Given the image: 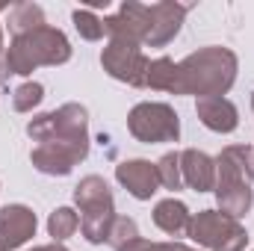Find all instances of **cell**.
Listing matches in <instances>:
<instances>
[{
	"mask_svg": "<svg viewBox=\"0 0 254 251\" xmlns=\"http://www.w3.org/2000/svg\"><path fill=\"white\" fill-rule=\"evenodd\" d=\"M80 228V216L71 207H57L48 219V234L54 237V243H65L68 237H74Z\"/></svg>",
	"mask_w": 254,
	"mask_h": 251,
	"instance_id": "obj_19",
	"label": "cell"
},
{
	"mask_svg": "<svg viewBox=\"0 0 254 251\" xmlns=\"http://www.w3.org/2000/svg\"><path fill=\"white\" fill-rule=\"evenodd\" d=\"M6 54H3V27H0V60H3Z\"/></svg>",
	"mask_w": 254,
	"mask_h": 251,
	"instance_id": "obj_26",
	"label": "cell"
},
{
	"mask_svg": "<svg viewBox=\"0 0 254 251\" xmlns=\"http://www.w3.org/2000/svg\"><path fill=\"white\" fill-rule=\"evenodd\" d=\"M127 130L133 139L145 142V145H157V142H178L181 136V119L169 104L160 101H145L136 104L127 113Z\"/></svg>",
	"mask_w": 254,
	"mask_h": 251,
	"instance_id": "obj_6",
	"label": "cell"
},
{
	"mask_svg": "<svg viewBox=\"0 0 254 251\" xmlns=\"http://www.w3.org/2000/svg\"><path fill=\"white\" fill-rule=\"evenodd\" d=\"M237 54L219 45L201 48L178 63V89L175 95H195L201 98H225V92L237 80Z\"/></svg>",
	"mask_w": 254,
	"mask_h": 251,
	"instance_id": "obj_1",
	"label": "cell"
},
{
	"mask_svg": "<svg viewBox=\"0 0 254 251\" xmlns=\"http://www.w3.org/2000/svg\"><path fill=\"white\" fill-rule=\"evenodd\" d=\"M42 101H45V86L36 83V80L21 83V86L15 89V95H12V107H15L18 113H33Z\"/></svg>",
	"mask_w": 254,
	"mask_h": 251,
	"instance_id": "obj_21",
	"label": "cell"
},
{
	"mask_svg": "<svg viewBox=\"0 0 254 251\" xmlns=\"http://www.w3.org/2000/svg\"><path fill=\"white\" fill-rule=\"evenodd\" d=\"M116 181L139 201H148L151 195H157L160 189V175H157V163L148 160H125L116 166Z\"/></svg>",
	"mask_w": 254,
	"mask_h": 251,
	"instance_id": "obj_12",
	"label": "cell"
},
{
	"mask_svg": "<svg viewBox=\"0 0 254 251\" xmlns=\"http://www.w3.org/2000/svg\"><path fill=\"white\" fill-rule=\"evenodd\" d=\"M101 65H104V71H107L113 80H122L127 86L142 89V86H145V77H148L151 60L142 54L139 45L122 42V39H110V45H107L104 54H101Z\"/></svg>",
	"mask_w": 254,
	"mask_h": 251,
	"instance_id": "obj_7",
	"label": "cell"
},
{
	"mask_svg": "<svg viewBox=\"0 0 254 251\" xmlns=\"http://www.w3.org/2000/svg\"><path fill=\"white\" fill-rule=\"evenodd\" d=\"M181 175L190 189L210 192L216 187V160L198 148H187V151H181Z\"/></svg>",
	"mask_w": 254,
	"mask_h": 251,
	"instance_id": "obj_13",
	"label": "cell"
},
{
	"mask_svg": "<svg viewBox=\"0 0 254 251\" xmlns=\"http://www.w3.org/2000/svg\"><path fill=\"white\" fill-rule=\"evenodd\" d=\"M27 133L42 145V142H71V145H89V116L86 107L80 104H63L54 113L36 116Z\"/></svg>",
	"mask_w": 254,
	"mask_h": 251,
	"instance_id": "obj_4",
	"label": "cell"
},
{
	"mask_svg": "<svg viewBox=\"0 0 254 251\" xmlns=\"http://www.w3.org/2000/svg\"><path fill=\"white\" fill-rule=\"evenodd\" d=\"M139 237V228H136V222L133 219H127V216H116V222H113V231H110V246L119 251L125 249L127 243H133Z\"/></svg>",
	"mask_w": 254,
	"mask_h": 251,
	"instance_id": "obj_23",
	"label": "cell"
},
{
	"mask_svg": "<svg viewBox=\"0 0 254 251\" xmlns=\"http://www.w3.org/2000/svg\"><path fill=\"white\" fill-rule=\"evenodd\" d=\"M89 157V145H71V142H42L33 148L30 160L42 175H54L65 178L74 172L77 163H83Z\"/></svg>",
	"mask_w": 254,
	"mask_h": 251,
	"instance_id": "obj_8",
	"label": "cell"
},
{
	"mask_svg": "<svg viewBox=\"0 0 254 251\" xmlns=\"http://www.w3.org/2000/svg\"><path fill=\"white\" fill-rule=\"evenodd\" d=\"M201 125L213 133H234L240 127V110L228 98H201L195 104Z\"/></svg>",
	"mask_w": 254,
	"mask_h": 251,
	"instance_id": "obj_14",
	"label": "cell"
},
{
	"mask_svg": "<svg viewBox=\"0 0 254 251\" xmlns=\"http://www.w3.org/2000/svg\"><path fill=\"white\" fill-rule=\"evenodd\" d=\"M151 9V33L145 39L148 48H163L169 45L178 33H181V24L187 18V6L184 3H175V0H163V3H154L148 6Z\"/></svg>",
	"mask_w": 254,
	"mask_h": 251,
	"instance_id": "obj_11",
	"label": "cell"
},
{
	"mask_svg": "<svg viewBox=\"0 0 254 251\" xmlns=\"http://www.w3.org/2000/svg\"><path fill=\"white\" fill-rule=\"evenodd\" d=\"M33 251H36V249H33Z\"/></svg>",
	"mask_w": 254,
	"mask_h": 251,
	"instance_id": "obj_28",
	"label": "cell"
},
{
	"mask_svg": "<svg viewBox=\"0 0 254 251\" xmlns=\"http://www.w3.org/2000/svg\"><path fill=\"white\" fill-rule=\"evenodd\" d=\"M74 27H77V33L86 39V42H98V39H104V18H98L92 9H74Z\"/></svg>",
	"mask_w": 254,
	"mask_h": 251,
	"instance_id": "obj_22",
	"label": "cell"
},
{
	"mask_svg": "<svg viewBox=\"0 0 254 251\" xmlns=\"http://www.w3.org/2000/svg\"><path fill=\"white\" fill-rule=\"evenodd\" d=\"M39 219L27 204H9L0 210V251H15L36 237Z\"/></svg>",
	"mask_w": 254,
	"mask_h": 251,
	"instance_id": "obj_10",
	"label": "cell"
},
{
	"mask_svg": "<svg viewBox=\"0 0 254 251\" xmlns=\"http://www.w3.org/2000/svg\"><path fill=\"white\" fill-rule=\"evenodd\" d=\"M145 86L151 89H160V92H172L178 89V63H172L169 57H160L148 65V77H145Z\"/></svg>",
	"mask_w": 254,
	"mask_h": 251,
	"instance_id": "obj_18",
	"label": "cell"
},
{
	"mask_svg": "<svg viewBox=\"0 0 254 251\" xmlns=\"http://www.w3.org/2000/svg\"><path fill=\"white\" fill-rule=\"evenodd\" d=\"M119 251H195V249L184 246V243H148V240L136 237L133 243H127L125 249H119Z\"/></svg>",
	"mask_w": 254,
	"mask_h": 251,
	"instance_id": "obj_24",
	"label": "cell"
},
{
	"mask_svg": "<svg viewBox=\"0 0 254 251\" xmlns=\"http://www.w3.org/2000/svg\"><path fill=\"white\" fill-rule=\"evenodd\" d=\"M74 204L80 207V213L101 210V207H116L113 189L107 187V181L98 178V175H89V178H83V181L74 187Z\"/></svg>",
	"mask_w": 254,
	"mask_h": 251,
	"instance_id": "obj_15",
	"label": "cell"
},
{
	"mask_svg": "<svg viewBox=\"0 0 254 251\" xmlns=\"http://www.w3.org/2000/svg\"><path fill=\"white\" fill-rule=\"evenodd\" d=\"M190 222H192L190 207H187L184 201H178V198H166V201H160V204L154 207V225H157L160 231L172 234V237L187 234V231H190Z\"/></svg>",
	"mask_w": 254,
	"mask_h": 251,
	"instance_id": "obj_16",
	"label": "cell"
},
{
	"mask_svg": "<svg viewBox=\"0 0 254 251\" xmlns=\"http://www.w3.org/2000/svg\"><path fill=\"white\" fill-rule=\"evenodd\" d=\"M157 175H160V187L166 189H178L184 187V175H181V154L178 151H169L157 160Z\"/></svg>",
	"mask_w": 254,
	"mask_h": 251,
	"instance_id": "obj_20",
	"label": "cell"
},
{
	"mask_svg": "<svg viewBox=\"0 0 254 251\" xmlns=\"http://www.w3.org/2000/svg\"><path fill=\"white\" fill-rule=\"evenodd\" d=\"M104 30L113 39L145 45V39L151 33V9L142 6V3H136V0H127V3H122V9L116 15L104 18Z\"/></svg>",
	"mask_w": 254,
	"mask_h": 251,
	"instance_id": "obj_9",
	"label": "cell"
},
{
	"mask_svg": "<svg viewBox=\"0 0 254 251\" xmlns=\"http://www.w3.org/2000/svg\"><path fill=\"white\" fill-rule=\"evenodd\" d=\"M187 237L210 251H246V246H249V234L240 225V219H231L219 210L195 213Z\"/></svg>",
	"mask_w": 254,
	"mask_h": 251,
	"instance_id": "obj_5",
	"label": "cell"
},
{
	"mask_svg": "<svg viewBox=\"0 0 254 251\" xmlns=\"http://www.w3.org/2000/svg\"><path fill=\"white\" fill-rule=\"evenodd\" d=\"M36 251H68L65 246H60V243H51V246H39Z\"/></svg>",
	"mask_w": 254,
	"mask_h": 251,
	"instance_id": "obj_25",
	"label": "cell"
},
{
	"mask_svg": "<svg viewBox=\"0 0 254 251\" xmlns=\"http://www.w3.org/2000/svg\"><path fill=\"white\" fill-rule=\"evenodd\" d=\"M9 30H12V39L15 36H24V33H33L39 27H45V9L39 3H15L12 12H9Z\"/></svg>",
	"mask_w": 254,
	"mask_h": 251,
	"instance_id": "obj_17",
	"label": "cell"
},
{
	"mask_svg": "<svg viewBox=\"0 0 254 251\" xmlns=\"http://www.w3.org/2000/svg\"><path fill=\"white\" fill-rule=\"evenodd\" d=\"M252 110H254V95H252Z\"/></svg>",
	"mask_w": 254,
	"mask_h": 251,
	"instance_id": "obj_27",
	"label": "cell"
},
{
	"mask_svg": "<svg viewBox=\"0 0 254 251\" xmlns=\"http://www.w3.org/2000/svg\"><path fill=\"white\" fill-rule=\"evenodd\" d=\"M254 148L252 145H228L216 157V201L219 213L240 219L254 204Z\"/></svg>",
	"mask_w": 254,
	"mask_h": 251,
	"instance_id": "obj_2",
	"label": "cell"
},
{
	"mask_svg": "<svg viewBox=\"0 0 254 251\" xmlns=\"http://www.w3.org/2000/svg\"><path fill=\"white\" fill-rule=\"evenodd\" d=\"M71 60V42L63 30L45 24L33 33L15 36L6 48V68L9 74H33L39 65H63Z\"/></svg>",
	"mask_w": 254,
	"mask_h": 251,
	"instance_id": "obj_3",
	"label": "cell"
}]
</instances>
